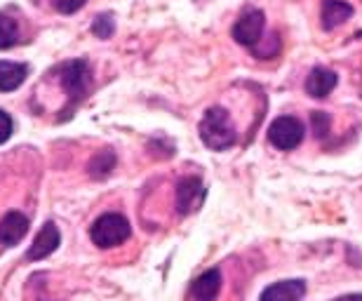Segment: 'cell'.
<instances>
[{"instance_id": "cell-16", "label": "cell", "mask_w": 362, "mask_h": 301, "mask_svg": "<svg viewBox=\"0 0 362 301\" xmlns=\"http://www.w3.org/2000/svg\"><path fill=\"white\" fill-rule=\"evenodd\" d=\"M113 31H115L113 14H99V17L92 21V33L97 35V38H111Z\"/></svg>"}, {"instance_id": "cell-7", "label": "cell", "mask_w": 362, "mask_h": 301, "mask_svg": "<svg viewBox=\"0 0 362 301\" xmlns=\"http://www.w3.org/2000/svg\"><path fill=\"white\" fill-rule=\"evenodd\" d=\"M59 240H62L59 228L54 226V221H47V224L40 228V233L35 235L33 245L28 247L26 259H31V261L45 259V256H49L57 247H59Z\"/></svg>"}, {"instance_id": "cell-2", "label": "cell", "mask_w": 362, "mask_h": 301, "mask_svg": "<svg viewBox=\"0 0 362 301\" xmlns=\"http://www.w3.org/2000/svg\"><path fill=\"white\" fill-rule=\"evenodd\" d=\"M132 228H129V221L122 217V214H115V212H108V214H101V217L94 221L92 228H90V238L97 247L101 249H108V247H118L122 245Z\"/></svg>"}, {"instance_id": "cell-13", "label": "cell", "mask_w": 362, "mask_h": 301, "mask_svg": "<svg viewBox=\"0 0 362 301\" xmlns=\"http://www.w3.org/2000/svg\"><path fill=\"white\" fill-rule=\"evenodd\" d=\"M353 14V7L344 0H325L322 3V28L334 31L337 26H341L346 19Z\"/></svg>"}, {"instance_id": "cell-12", "label": "cell", "mask_w": 362, "mask_h": 301, "mask_svg": "<svg viewBox=\"0 0 362 301\" xmlns=\"http://www.w3.org/2000/svg\"><path fill=\"white\" fill-rule=\"evenodd\" d=\"M28 76L26 64L17 61H0V92H12L24 85Z\"/></svg>"}, {"instance_id": "cell-6", "label": "cell", "mask_w": 362, "mask_h": 301, "mask_svg": "<svg viewBox=\"0 0 362 301\" xmlns=\"http://www.w3.org/2000/svg\"><path fill=\"white\" fill-rule=\"evenodd\" d=\"M202 200H205V186L200 177H184L177 184V210L179 214H191L200 210Z\"/></svg>"}, {"instance_id": "cell-20", "label": "cell", "mask_w": 362, "mask_h": 301, "mask_svg": "<svg viewBox=\"0 0 362 301\" xmlns=\"http://www.w3.org/2000/svg\"><path fill=\"white\" fill-rule=\"evenodd\" d=\"M334 301H362V295H346V297H339Z\"/></svg>"}, {"instance_id": "cell-14", "label": "cell", "mask_w": 362, "mask_h": 301, "mask_svg": "<svg viewBox=\"0 0 362 301\" xmlns=\"http://www.w3.org/2000/svg\"><path fill=\"white\" fill-rule=\"evenodd\" d=\"M19 40V26L17 21L10 19L7 14H0V49L12 47Z\"/></svg>"}, {"instance_id": "cell-4", "label": "cell", "mask_w": 362, "mask_h": 301, "mask_svg": "<svg viewBox=\"0 0 362 301\" xmlns=\"http://www.w3.org/2000/svg\"><path fill=\"white\" fill-rule=\"evenodd\" d=\"M303 125L299 118L292 116H280L273 120V125L269 127V139L275 148L280 150H292L303 141Z\"/></svg>"}, {"instance_id": "cell-3", "label": "cell", "mask_w": 362, "mask_h": 301, "mask_svg": "<svg viewBox=\"0 0 362 301\" xmlns=\"http://www.w3.org/2000/svg\"><path fill=\"white\" fill-rule=\"evenodd\" d=\"M57 76H59V83L62 88L66 90L69 99L74 104L83 102L88 97V92L92 88V71H90V64L85 59H74V61H66L57 69Z\"/></svg>"}, {"instance_id": "cell-8", "label": "cell", "mask_w": 362, "mask_h": 301, "mask_svg": "<svg viewBox=\"0 0 362 301\" xmlns=\"http://www.w3.org/2000/svg\"><path fill=\"white\" fill-rule=\"evenodd\" d=\"M306 295V283L303 281H280L269 285L259 301H301Z\"/></svg>"}, {"instance_id": "cell-15", "label": "cell", "mask_w": 362, "mask_h": 301, "mask_svg": "<svg viewBox=\"0 0 362 301\" xmlns=\"http://www.w3.org/2000/svg\"><path fill=\"white\" fill-rule=\"evenodd\" d=\"M113 165H115V155H113V150H99L97 155L92 158V163H90V175L92 177H106L108 172L113 170Z\"/></svg>"}, {"instance_id": "cell-9", "label": "cell", "mask_w": 362, "mask_h": 301, "mask_svg": "<svg viewBox=\"0 0 362 301\" xmlns=\"http://www.w3.org/2000/svg\"><path fill=\"white\" fill-rule=\"evenodd\" d=\"M28 231V219L21 212H7L0 219V242L5 247H12L24 238Z\"/></svg>"}, {"instance_id": "cell-19", "label": "cell", "mask_w": 362, "mask_h": 301, "mask_svg": "<svg viewBox=\"0 0 362 301\" xmlns=\"http://www.w3.org/2000/svg\"><path fill=\"white\" fill-rule=\"evenodd\" d=\"M12 137V118L0 109V144H5Z\"/></svg>"}, {"instance_id": "cell-5", "label": "cell", "mask_w": 362, "mask_h": 301, "mask_svg": "<svg viewBox=\"0 0 362 301\" xmlns=\"http://www.w3.org/2000/svg\"><path fill=\"white\" fill-rule=\"evenodd\" d=\"M266 17L262 10H247L240 14V19L233 26V38L245 47H255L264 35Z\"/></svg>"}, {"instance_id": "cell-17", "label": "cell", "mask_w": 362, "mask_h": 301, "mask_svg": "<svg viewBox=\"0 0 362 301\" xmlns=\"http://www.w3.org/2000/svg\"><path fill=\"white\" fill-rule=\"evenodd\" d=\"M310 125H313V132L317 139H325L329 132V116L325 111H315L313 116H310Z\"/></svg>"}, {"instance_id": "cell-1", "label": "cell", "mask_w": 362, "mask_h": 301, "mask_svg": "<svg viewBox=\"0 0 362 301\" xmlns=\"http://www.w3.org/2000/svg\"><path fill=\"white\" fill-rule=\"evenodd\" d=\"M198 132L205 146L212 150H226L235 144V127L230 125L228 113L221 106H212V109L205 111Z\"/></svg>"}, {"instance_id": "cell-11", "label": "cell", "mask_w": 362, "mask_h": 301, "mask_svg": "<svg viewBox=\"0 0 362 301\" xmlns=\"http://www.w3.org/2000/svg\"><path fill=\"white\" fill-rule=\"evenodd\" d=\"M221 290V273L219 268H209L205 271L198 281L191 285V295L195 301H214L216 295Z\"/></svg>"}, {"instance_id": "cell-18", "label": "cell", "mask_w": 362, "mask_h": 301, "mask_svg": "<svg viewBox=\"0 0 362 301\" xmlns=\"http://www.w3.org/2000/svg\"><path fill=\"white\" fill-rule=\"evenodd\" d=\"M52 5L62 14H74V12H78L85 5V0H52Z\"/></svg>"}, {"instance_id": "cell-10", "label": "cell", "mask_w": 362, "mask_h": 301, "mask_svg": "<svg viewBox=\"0 0 362 301\" xmlns=\"http://www.w3.org/2000/svg\"><path fill=\"white\" fill-rule=\"evenodd\" d=\"M334 88H337V73L329 69L315 66L306 78V92L315 99H325Z\"/></svg>"}]
</instances>
